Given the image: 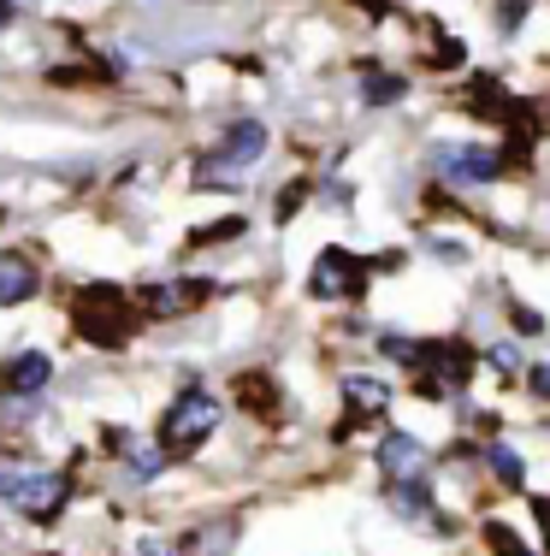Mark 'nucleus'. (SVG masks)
<instances>
[{
    "label": "nucleus",
    "mask_w": 550,
    "mask_h": 556,
    "mask_svg": "<svg viewBox=\"0 0 550 556\" xmlns=\"http://www.w3.org/2000/svg\"><path fill=\"white\" fill-rule=\"evenodd\" d=\"M219 427V396L207 386H183L172 396V408L161 415V432H154V444L166 450V456H190L195 444H207V432Z\"/></svg>",
    "instance_id": "nucleus-1"
},
{
    "label": "nucleus",
    "mask_w": 550,
    "mask_h": 556,
    "mask_svg": "<svg viewBox=\"0 0 550 556\" xmlns=\"http://www.w3.org/2000/svg\"><path fill=\"white\" fill-rule=\"evenodd\" d=\"M72 326H77V338L113 350V343L130 338L137 314H130V296L119 285H89V290H77V302H72Z\"/></svg>",
    "instance_id": "nucleus-2"
},
{
    "label": "nucleus",
    "mask_w": 550,
    "mask_h": 556,
    "mask_svg": "<svg viewBox=\"0 0 550 556\" xmlns=\"http://www.w3.org/2000/svg\"><path fill=\"white\" fill-rule=\"evenodd\" d=\"M402 367H414V374H421V379H414L421 396H456V391L468 386V374H474V350H468V343H456V338L414 343Z\"/></svg>",
    "instance_id": "nucleus-3"
},
{
    "label": "nucleus",
    "mask_w": 550,
    "mask_h": 556,
    "mask_svg": "<svg viewBox=\"0 0 550 556\" xmlns=\"http://www.w3.org/2000/svg\"><path fill=\"white\" fill-rule=\"evenodd\" d=\"M0 497L18 515H30V521H54L65 509V497H72V480L65 473H42V468H12V473H0Z\"/></svg>",
    "instance_id": "nucleus-4"
},
{
    "label": "nucleus",
    "mask_w": 550,
    "mask_h": 556,
    "mask_svg": "<svg viewBox=\"0 0 550 556\" xmlns=\"http://www.w3.org/2000/svg\"><path fill=\"white\" fill-rule=\"evenodd\" d=\"M260 154H267V125H260V118H238V125L226 130V142L202 161V184L243 178L248 166H260Z\"/></svg>",
    "instance_id": "nucleus-5"
},
{
    "label": "nucleus",
    "mask_w": 550,
    "mask_h": 556,
    "mask_svg": "<svg viewBox=\"0 0 550 556\" xmlns=\"http://www.w3.org/2000/svg\"><path fill=\"white\" fill-rule=\"evenodd\" d=\"M367 290V261L361 255H349V249H320V261H314V273H308V296H320V302H356Z\"/></svg>",
    "instance_id": "nucleus-6"
},
{
    "label": "nucleus",
    "mask_w": 550,
    "mask_h": 556,
    "mask_svg": "<svg viewBox=\"0 0 550 556\" xmlns=\"http://www.w3.org/2000/svg\"><path fill=\"white\" fill-rule=\"evenodd\" d=\"M207 296H214L207 278H172V285H149V290H142V314H149V320H178V314L202 308Z\"/></svg>",
    "instance_id": "nucleus-7"
},
{
    "label": "nucleus",
    "mask_w": 550,
    "mask_h": 556,
    "mask_svg": "<svg viewBox=\"0 0 550 556\" xmlns=\"http://www.w3.org/2000/svg\"><path fill=\"white\" fill-rule=\"evenodd\" d=\"M426 444L409 439V432H391L385 444H379V468H385L391 485H409V480H426Z\"/></svg>",
    "instance_id": "nucleus-8"
},
{
    "label": "nucleus",
    "mask_w": 550,
    "mask_h": 556,
    "mask_svg": "<svg viewBox=\"0 0 550 556\" xmlns=\"http://www.w3.org/2000/svg\"><path fill=\"white\" fill-rule=\"evenodd\" d=\"M48 379H54V362H48L42 350H24V355H12V362L0 367V391L24 396V403H30V396H42Z\"/></svg>",
    "instance_id": "nucleus-9"
},
{
    "label": "nucleus",
    "mask_w": 550,
    "mask_h": 556,
    "mask_svg": "<svg viewBox=\"0 0 550 556\" xmlns=\"http://www.w3.org/2000/svg\"><path fill=\"white\" fill-rule=\"evenodd\" d=\"M438 166L450 172V178H468V184H486V178H497V154L486 149V142H456V149H444L438 154Z\"/></svg>",
    "instance_id": "nucleus-10"
},
{
    "label": "nucleus",
    "mask_w": 550,
    "mask_h": 556,
    "mask_svg": "<svg viewBox=\"0 0 550 556\" xmlns=\"http://www.w3.org/2000/svg\"><path fill=\"white\" fill-rule=\"evenodd\" d=\"M36 261L30 255H18V249H7L0 255V308H18V302H30L36 296Z\"/></svg>",
    "instance_id": "nucleus-11"
},
{
    "label": "nucleus",
    "mask_w": 550,
    "mask_h": 556,
    "mask_svg": "<svg viewBox=\"0 0 550 556\" xmlns=\"http://www.w3.org/2000/svg\"><path fill=\"white\" fill-rule=\"evenodd\" d=\"M385 403H391V386H379V379H367V374H349V379H344V408H349V420L385 415Z\"/></svg>",
    "instance_id": "nucleus-12"
},
{
    "label": "nucleus",
    "mask_w": 550,
    "mask_h": 556,
    "mask_svg": "<svg viewBox=\"0 0 550 556\" xmlns=\"http://www.w3.org/2000/svg\"><path fill=\"white\" fill-rule=\"evenodd\" d=\"M231 545H238V521H214L183 539V556H231Z\"/></svg>",
    "instance_id": "nucleus-13"
},
{
    "label": "nucleus",
    "mask_w": 550,
    "mask_h": 556,
    "mask_svg": "<svg viewBox=\"0 0 550 556\" xmlns=\"http://www.w3.org/2000/svg\"><path fill=\"white\" fill-rule=\"evenodd\" d=\"M402 77H385V72H367V101H373V108H391V101H402Z\"/></svg>",
    "instance_id": "nucleus-14"
},
{
    "label": "nucleus",
    "mask_w": 550,
    "mask_h": 556,
    "mask_svg": "<svg viewBox=\"0 0 550 556\" xmlns=\"http://www.w3.org/2000/svg\"><path fill=\"white\" fill-rule=\"evenodd\" d=\"M491 468H497V480H503L509 492H515V485L527 480V468H521V456H515L509 444H491Z\"/></svg>",
    "instance_id": "nucleus-15"
},
{
    "label": "nucleus",
    "mask_w": 550,
    "mask_h": 556,
    "mask_svg": "<svg viewBox=\"0 0 550 556\" xmlns=\"http://www.w3.org/2000/svg\"><path fill=\"white\" fill-rule=\"evenodd\" d=\"M161 468H166V450L161 444H149V450H137V456H130V473H137V480H154Z\"/></svg>",
    "instance_id": "nucleus-16"
},
{
    "label": "nucleus",
    "mask_w": 550,
    "mask_h": 556,
    "mask_svg": "<svg viewBox=\"0 0 550 556\" xmlns=\"http://www.w3.org/2000/svg\"><path fill=\"white\" fill-rule=\"evenodd\" d=\"M486 539H491V551H497V556H533V551H527V545H521V539H515V533H509V527H503V521H491V527H486Z\"/></svg>",
    "instance_id": "nucleus-17"
},
{
    "label": "nucleus",
    "mask_w": 550,
    "mask_h": 556,
    "mask_svg": "<svg viewBox=\"0 0 550 556\" xmlns=\"http://www.w3.org/2000/svg\"><path fill=\"white\" fill-rule=\"evenodd\" d=\"M462 60H468V48L456 42V36H444V42H438V54H432V65H462Z\"/></svg>",
    "instance_id": "nucleus-18"
},
{
    "label": "nucleus",
    "mask_w": 550,
    "mask_h": 556,
    "mask_svg": "<svg viewBox=\"0 0 550 556\" xmlns=\"http://www.w3.org/2000/svg\"><path fill=\"white\" fill-rule=\"evenodd\" d=\"M303 195H308V184H284V195H279V219H291Z\"/></svg>",
    "instance_id": "nucleus-19"
},
{
    "label": "nucleus",
    "mask_w": 550,
    "mask_h": 556,
    "mask_svg": "<svg viewBox=\"0 0 550 556\" xmlns=\"http://www.w3.org/2000/svg\"><path fill=\"white\" fill-rule=\"evenodd\" d=\"M497 7H503V12H497V18H503V30H515V24L527 18V0H497Z\"/></svg>",
    "instance_id": "nucleus-20"
},
{
    "label": "nucleus",
    "mask_w": 550,
    "mask_h": 556,
    "mask_svg": "<svg viewBox=\"0 0 550 556\" xmlns=\"http://www.w3.org/2000/svg\"><path fill=\"white\" fill-rule=\"evenodd\" d=\"M527 391H533V396H545V403H550V362H539V367L527 374Z\"/></svg>",
    "instance_id": "nucleus-21"
},
{
    "label": "nucleus",
    "mask_w": 550,
    "mask_h": 556,
    "mask_svg": "<svg viewBox=\"0 0 550 556\" xmlns=\"http://www.w3.org/2000/svg\"><path fill=\"white\" fill-rule=\"evenodd\" d=\"M137 556H178V551L166 545V539H154V533H149V539H137Z\"/></svg>",
    "instance_id": "nucleus-22"
},
{
    "label": "nucleus",
    "mask_w": 550,
    "mask_h": 556,
    "mask_svg": "<svg viewBox=\"0 0 550 556\" xmlns=\"http://www.w3.org/2000/svg\"><path fill=\"white\" fill-rule=\"evenodd\" d=\"M12 18H18V0H0V30H7Z\"/></svg>",
    "instance_id": "nucleus-23"
},
{
    "label": "nucleus",
    "mask_w": 550,
    "mask_h": 556,
    "mask_svg": "<svg viewBox=\"0 0 550 556\" xmlns=\"http://www.w3.org/2000/svg\"><path fill=\"white\" fill-rule=\"evenodd\" d=\"M533 515L545 521V533H550V497H533Z\"/></svg>",
    "instance_id": "nucleus-24"
},
{
    "label": "nucleus",
    "mask_w": 550,
    "mask_h": 556,
    "mask_svg": "<svg viewBox=\"0 0 550 556\" xmlns=\"http://www.w3.org/2000/svg\"><path fill=\"white\" fill-rule=\"evenodd\" d=\"M361 7H367V12H373V18H379V12H385V0H361Z\"/></svg>",
    "instance_id": "nucleus-25"
}]
</instances>
